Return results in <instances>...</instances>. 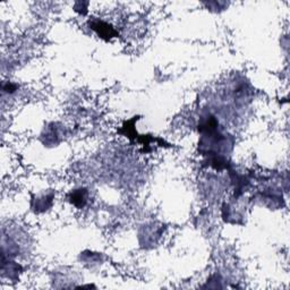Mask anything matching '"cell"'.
Listing matches in <instances>:
<instances>
[{
  "label": "cell",
  "instance_id": "obj_1",
  "mask_svg": "<svg viewBox=\"0 0 290 290\" xmlns=\"http://www.w3.org/2000/svg\"><path fill=\"white\" fill-rule=\"evenodd\" d=\"M90 25L92 27V29H94L98 33V35L101 36V38L108 40L117 35V32L115 31V29L103 21H93L92 23H90Z\"/></svg>",
  "mask_w": 290,
  "mask_h": 290
},
{
  "label": "cell",
  "instance_id": "obj_2",
  "mask_svg": "<svg viewBox=\"0 0 290 290\" xmlns=\"http://www.w3.org/2000/svg\"><path fill=\"white\" fill-rule=\"evenodd\" d=\"M69 201L72 202L73 205L79 207V209H82L87 202V191L85 188L75 189V191L70 193Z\"/></svg>",
  "mask_w": 290,
  "mask_h": 290
}]
</instances>
